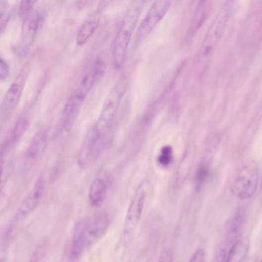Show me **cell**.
Instances as JSON below:
<instances>
[{"mask_svg":"<svg viewBox=\"0 0 262 262\" xmlns=\"http://www.w3.org/2000/svg\"><path fill=\"white\" fill-rule=\"evenodd\" d=\"M106 211H100L79 221L76 224L72 238L69 259H79L106 234L110 225Z\"/></svg>","mask_w":262,"mask_h":262,"instance_id":"obj_1","label":"cell"},{"mask_svg":"<svg viewBox=\"0 0 262 262\" xmlns=\"http://www.w3.org/2000/svg\"><path fill=\"white\" fill-rule=\"evenodd\" d=\"M147 0H132L126 12L113 44L114 66L120 69L124 63L127 49Z\"/></svg>","mask_w":262,"mask_h":262,"instance_id":"obj_2","label":"cell"},{"mask_svg":"<svg viewBox=\"0 0 262 262\" xmlns=\"http://www.w3.org/2000/svg\"><path fill=\"white\" fill-rule=\"evenodd\" d=\"M99 79L91 68L70 96L65 105L63 114V127L67 132H69L73 128L87 95L96 81Z\"/></svg>","mask_w":262,"mask_h":262,"instance_id":"obj_3","label":"cell"},{"mask_svg":"<svg viewBox=\"0 0 262 262\" xmlns=\"http://www.w3.org/2000/svg\"><path fill=\"white\" fill-rule=\"evenodd\" d=\"M231 14V6L229 3H227L208 28L199 54L200 62L205 66L210 62L215 48L222 37Z\"/></svg>","mask_w":262,"mask_h":262,"instance_id":"obj_4","label":"cell"},{"mask_svg":"<svg viewBox=\"0 0 262 262\" xmlns=\"http://www.w3.org/2000/svg\"><path fill=\"white\" fill-rule=\"evenodd\" d=\"M127 88L125 79H122L112 89L104 104L99 118L94 128L97 134L103 136L116 114Z\"/></svg>","mask_w":262,"mask_h":262,"instance_id":"obj_5","label":"cell"},{"mask_svg":"<svg viewBox=\"0 0 262 262\" xmlns=\"http://www.w3.org/2000/svg\"><path fill=\"white\" fill-rule=\"evenodd\" d=\"M259 181V174L256 166H243L235 175L232 184V191L240 199H249L255 193Z\"/></svg>","mask_w":262,"mask_h":262,"instance_id":"obj_6","label":"cell"},{"mask_svg":"<svg viewBox=\"0 0 262 262\" xmlns=\"http://www.w3.org/2000/svg\"><path fill=\"white\" fill-rule=\"evenodd\" d=\"M143 185L138 188L127 211L123 234V242L126 244L132 240L141 218L146 197Z\"/></svg>","mask_w":262,"mask_h":262,"instance_id":"obj_7","label":"cell"},{"mask_svg":"<svg viewBox=\"0 0 262 262\" xmlns=\"http://www.w3.org/2000/svg\"><path fill=\"white\" fill-rule=\"evenodd\" d=\"M30 71L29 66H24L16 76L4 96L1 107V121L5 122L17 106Z\"/></svg>","mask_w":262,"mask_h":262,"instance_id":"obj_8","label":"cell"},{"mask_svg":"<svg viewBox=\"0 0 262 262\" xmlns=\"http://www.w3.org/2000/svg\"><path fill=\"white\" fill-rule=\"evenodd\" d=\"M170 0H155L138 28L136 38L142 40L148 36L165 17L170 8Z\"/></svg>","mask_w":262,"mask_h":262,"instance_id":"obj_9","label":"cell"},{"mask_svg":"<svg viewBox=\"0 0 262 262\" xmlns=\"http://www.w3.org/2000/svg\"><path fill=\"white\" fill-rule=\"evenodd\" d=\"M103 136L98 135L94 128L90 131L78 155L77 163L80 168L91 167L99 158L104 148Z\"/></svg>","mask_w":262,"mask_h":262,"instance_id":"obj_10","label":"cell"},{"mask_svg":"<svg viewBox=\"0 0 262 262\" xmlns=\"http://www.w3.org/2000/svg\"><path fill=\"white\" fill-rule=\"evenodd\" d=\"M45 187V183L44 178L41 177H39L34 187L32 188L16 210L8 231H10L16 223L24 220L36 210L42 199Z\"/></svg>","mask_w":262,"mask_h":262,"instance_id":"obj_11","label":"cell"},{"mask_svg":"<svg viewBox=\"0 0 262 262\" xmlns=\"http://www.w3.org/2000/svg\"><path fill=\"white\" fill-rule=\"evenodd\" d=\"M42 21V15L38 13L32 14L31 13L24 20L22 28L21 43L18 51L21 57H25L28 54Z\"/></svg>","mask_w":262,"mask_h":262,"instance_id":"obj_12","label":"cell"},{"mask_svg":"<svg viewBox=\"0 0 262 262\" xmlns=\"http://www.w3.org/2000/svg\"><path fill=\"white\" fill-rule=\"evenodd\" d=\"M107 185L104 180L100 178L95 179L90 185L88 192V199L94 207L100 206L106 195Z\"/></svg>","mask_w":262,"mask_h":262,"instance_id":"obj_13","label":"cell"},{"mask_svg":"<svg viewBox=\"0 0 262 262\" xmlns=\"http://www.w3.org/2000/svg\"><path fill=\"white\" fill-rule=\"evenodd\" d=\"M207 0H199L192 16L188 32V38H192L200 29L205 20L207 9Z\"/></svg>","mask_w":262,"mask_h":262,"instance_id":"obj_14","label":"cell"},{"mask_svg":"<svg viewBox=\"0 0 262 262\" xmlns=\"http://www.w3.org/2000/svg\"><path fill=\"white\" fill-rule=\"evenodd\" d=\"M47 139V132L45 130L37 131L28 146L26 155L28 159H35L44 151Z\"/></svg>","mask_w":262,"mask_h":262,"instance_id":"obj_15","label":"cell"},{"mask_svg":"<svg viewBox=\"0 0 262 262\" xmlns=\"http://www.w3.org/2000/svg\"><path fill=\"white\" fill-rule=\"evenodd\" d=\"M249 246L247 242L242 240L236 242L229 250L227 262H241L247 256Z\"/></svg>","mask_w":262,"mask_h":262,"instance_id":"obj_16","label":"cell"},{"mask_svg":"<svg viewBox=\"0 0 262 262\" xmlns=\"http://www.w3.org/2000/svg\"><path fill=\"white\" fill-rule=\"evenodd\" d=\"M99 21L91 20L86 22L80 29L77 36V43L78 45H84L94 34L99 26Z\"/></svg>","mask_w":262,"mask_h":262,"instance_id":"obj_17","label":"cell"},{"mask_svg":"<svg viewBox=\"0 0 262 262\" xmlns=\"http://www.w3.org/2000/svg\"><path fill=\"white\" fill-rule=\"evenodd\" d=\"M29 125V119L26 116H22L16 122L13 129L12 137L10 139L13 143L19 140L23 135Z\"/></svg>","mask_w":262,"mask_h":262,"instance_id":"obj_18","label":"cell"},{"mask_svg":"<svg viewBox=\"0 0 262 262\" xmlns=\"http://www.w3.org/2000/svg\"><path fill=\"white\" fill-rule=\"evenodd\" d=\"M209 167L206 164H202L196 170L195 176V183L196 190H199L206 181L209 176Z\"/></svg>","mask_w":262,"mask_h":262,"instance_id":"obj_19","label":"cell"},{"mask_svg":"<svg viewBox=\"0 0 262 262\" xmlns=\"http://www.w3.org/2000/svg\"><path fill=\"white\" fill-rule=\"evenodd\" d=\"M38 0H21L19 7L20 17L24 20L31 13Z\"/></svg>","mask_w":262,"mask_h":262,"instance_id":"obj_20","label":"cell"},{"mask_svg":"<svg viewBox=\"0 0 262 262\" xmlns=\"http://www.w3.org/2000/svg\"><path fill=\"white\" fill-rule=\"evenodd\" d=\"M173 159L172 149L170 146H165L161 150V153L158 158V162L163 167H167Z\"/></svg>","mask_w":262,"mask_h":262,"instance_id":"obj_21","label":"cell"},{"mask_svg":"<svg viewBox=\"0 0 262 262\" xmlns=\"http://www.w3.org/2000/svg\"><path fill=\"white\" fill-rule=\"evenodd\" d=\"M173 252L170 248L163 249L159 258L160 262H170L173 260Z\"/></svg>","mask_w":262,"mask_h":262,"instance_id":"obj_22","label":"cell"},{"mask_svg":"<svg viewBox=\"0 0 262 262\" xmlns=\"http://www.w3.org/2000/svg\"><path fill=\"white\" fill-rule=\"evenodd\" d=\"M9 74V67L7 64L2 59L0 60V78L5 80Z\"/></svg>","mask_w":262,"mask_h":262,"instance_id":"obj_23","label":"cell"},{"mask_svg":"<svg viewBox=\"0 0 262 262\" xmlns=\"http://www.w3.org/2000/svg\"><path fill=\"white\" fill-rule=\"evenodd\" d=\"M205 253L202 249H199L196 251L191 257L190 262H201L204 261Z\"/></svg>","mask_w":262,"mask_h":262,"instance_id":"obj_24","label":"cell"},{"mask_svg":"<svg viewBox=\"0 0 262 262\" xmlns=\"http://www.w3.org/2000/svg\"><path fill=\"white\" fill-rule=\"evenodd\" d=\"M9 17L10 15L7 12H1V19H0V22H0V24H1V32L2 34L7 26Z\"/></svg>","mask_w":262,"mask_h":262,"instance_id":"obj_25","label":"cell"},{"mask_svg":"<svg viewBox=\"0 0 262 262\" xmlns=\"http://www.w3.org/2000/svg\"><path fill=\"white\" fill-rule=\"evenodd\" d=\"M112 0H101L98 10L101 11L105 9L111 2Z\"/></svg>","mask_w":262,"mask_h":262,"instance_id":"obj_26","label":"cell"},{"mask_svg":"<svg viewBox=\"0 0 262 262\" xmlns=\"http://www.w3.org/2000/svg\"></svg>","mask_w":262,"mask_h":262,"instance_id":"obj_27","label":"cell"}]
</instances>
